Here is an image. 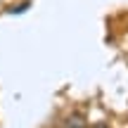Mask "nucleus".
Instances as JSON below:
<instances>
[{"label":"nucleus","instance_id":"f03ea898","mask_svg":"<svg viewBox=\"0 0 128 128\" xmlns=\"http://www.w3.org/2000/svg\"><path fill=\"white\" fill-rule=\"evenodd\" d=\"M95 128H107V124H97V126H95Z\"/></svg>","mask_w":128,"mask_h":128},{"label":"nucleus","instance_id":"f257e3e1","mask_svg":"<svg viewBox=\"0 0 128 128\" xmlns=\"http://www.w3.org/2000/svg\"><path fill=\"white\" fill-rule=\"evenodd\" d=\"M64 128H88V124H86V119H83L81 114H69L66 119H64V124H62Z\"/></svg>","mask_w":128,"mask_h":128}]
</instances>
